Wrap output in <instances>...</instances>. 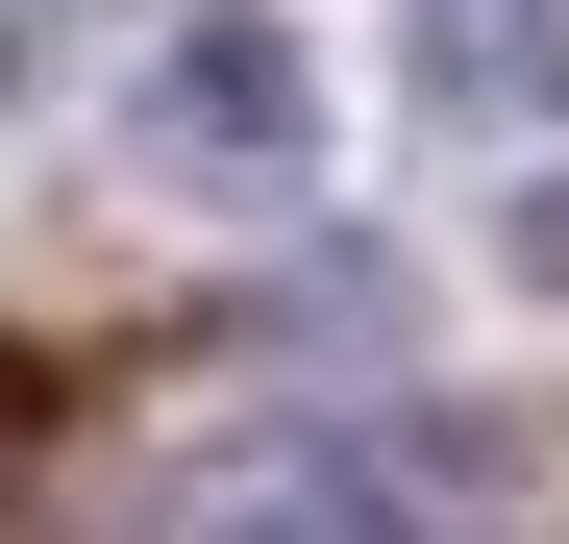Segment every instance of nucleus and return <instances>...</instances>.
I'll use <instances>...</instances> for the list:
<instances>
[{
    "label": "nucleus",
    "instance_id": "f03ea898",
    "mask_svg": "<svg viewBox=\"0 0 569 544\" xmlns=\"http://www.w3.org/2000/svg\"><path fill=\"white\" fill-rule=\"evenodd\" d=\"M421 100L446 124H545L569 100V0H446V26H421Z\"/></svg>",
    "mask_w": 569,
    "mask_h": 544
},
{
    "label": "nucleus",
    "instance_id": "20e7f679",
    "mask_svg": "<svg viewBox=\"0 0 569 544\" xmlns=\"http://www.w3.org/2000/svg\"><path fill=\"white\" fill-rule=\"evenodd\" d=\"M0 74H26V0H0Z\"/></svg>",
    "mask_w": 569,
    "mask_h": 544
},
{
    "label": "nucleus",
    "instance_id": "f257e3e1",
    "mask_svg": "<svg viewBox=\"0 0 569 544\" xmlns=\"http://www.w3.org/2000/svg\"><path fill=\"white\" fill-rule=\"evenodd\" d=\"M149 149L173 173H298L322 149V50L298 26H173L149 50Z\"/></svg>",
    "mask_w": 569,
    "mask_h": 544
},
{
    "label": "nucleus",
    "instance_id": "7ed1b4c3",
    "mask_svg": "<svg viewBox=\"0 0 569 544\" xmlns=\"http://www.w3.org/2000/svg\"><path fill=\"white\" fill-rule=\"evenodd\" d=\"M520 272H545V298H569V173H545V199H520Z\"/></svg>",
    "mask_w": 569,
    "mask_h": 544
}]
</instances>
